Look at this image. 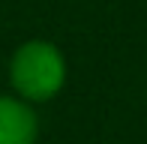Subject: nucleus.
I'll return each mask as SVG.
<instances>
[{"label": "nucleus", "mask_w": 147, "mask_h": 144, "mask_svg": "<svg viewBox=\"0 0 147 144\" xmlns=\"http://www.w3.org/2000/svg\"><path fill=\"white\" fill-rule=\"evenodd\" d=\"M9 81L15 96L24 102H48L60 93L66 81V60L54 42L30 39L18 45L9 63Z\"/></svg>", "instance_id": "1"}, {"label": "nucleus", "mask_w": 147, "mask_h": 144, "mask_svg": "<svg viewBox=\"0 0 147 144\" xmlns=\"http://www.w3.org/2000/svg\"><path fill=\"white\" fill-rule=\"evenodd\" d=\"M39 120L30 102L0 96V144H36Z\"/></svg>", "instance_id": "2"}]
</instances>
